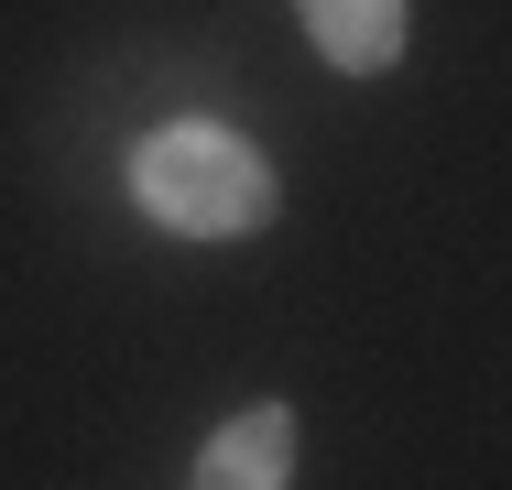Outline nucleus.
I'll return each mask as SVG.
<instances>
[{
  "label": "nucleus",
  "mask_w": 512,
  "mask_h": 490,
  "mask_svg": "<svg viewBox=\"0 0 512 490\" xmlns=\"http://www.w3.org/2000/svg\"><path fill=\"white\" fill-rule=\"evenodd\" d=\"M306 11V44L338 77H382L404 66V0H295Z\"/></svg>",
  "instance_id": "obj_3"
},
{
  "label": "nucleus",
  "mask_w": 512,
  "mask_h": 490,
  "mask_svg": "<svg viewBox=\"0 0 512 490\" xmlns=\"http://www.w3.org/2000/svg\"><path fill=\"white\" fill-rule=\"evenodd\" d=\"M131 196H142V218L175 229V240H251V229L284 207L273 164H262L229 120H164V131L131 153Z\"/></svg>",
  "instance_id": "obj_1"
},
{
  "label": "nucleus",
  "mask_w": 512,
  "mask_h": 490,
  "mask_svg": "<svg viewBox=\"0 0 512 490\" xmlns=\"http://www.w3.org/2000/svg\"><path fill=\"white\" fill-rule=\"evenodd\" d=\"M197 490H295V403H240L207 436Z\"/></svg>",
  "instance_id": "obj_2"
}]
</instances>
